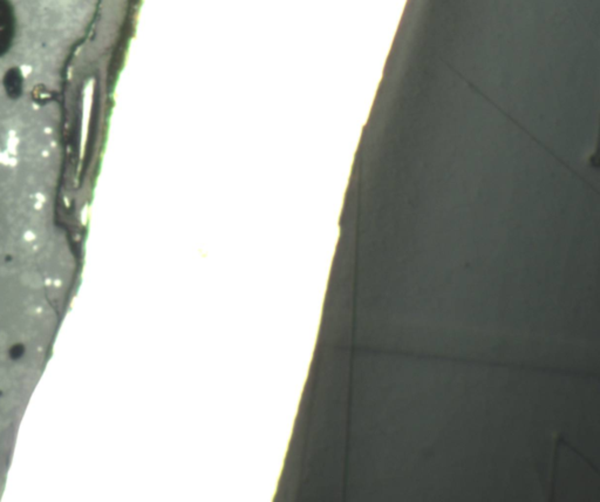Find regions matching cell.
<instances>
[{
    "label": "cell",
    "mask_w": 600,
    "mask_h": 502,
    "mask_svg": "<svg viewBox=\"0 0 600 502\" xmlns=\"http://www.w3.org/2000/svg\"><path fill=\"white\" fill-rule=\"evenodd\" d=\"M17 31V18L10 0H0V54L10 48Z\"/></svg>",
    "instance_id": "6da1fadb"
}]
</instances>
